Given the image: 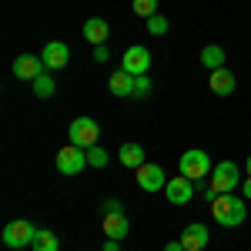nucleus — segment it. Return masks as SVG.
<instances>
[{
	"label": "nucleus",
	"instance_id": "nucleus-21",
	"mask_svg": "<svg viewBox=\"0 0 251 251\" xmlns=\"http://www.w3.org/2000/svg\"><path fill=\"white\" fill-rule=\"evenodd\" d=\"M107 151L100 148V144H94V148H87V168H104L107 164Z\"/></svg>",
	"mask_w": 251,
	"mask_h": 251
},
{
	"label": "nucleus",
	"instance_id": "nucleus-25",
	"mask_svg": "<svg viewBox=\"0 0 251 251\" xmlns=\"http://www.w3.org/2000/svg\"><path fill=\"white\" fill-rule=\"evenodd\" d=\"M107 57H111V50H107L104 44H97V47H94V60H97V64H104Z\"/></svg>",
	"mask_w": 251,
	"mask_h": 251
},
{
	"label": "nucleus",
	"instance_id": "nucleus-24",
	"mask_svg": "<svg viewBox=\"0 0 251 251\" xmlns=\"http://www.w3.org/2000/svg\"><path fill=\"white\" fill-rule=\"evenodd\" d=\"M168 17H161V14H154V17L148 20V34H154V37H161V34H168Z\"/></svg>",
	"mask_w": 251,
	"mask_h": 251
},
{
	"label": "nucleus",
	"instance_id": "nucleus-20",
	"mask_svg": "<svg viewBox=\"0 0 251 251\" xmlns=\"http://www.w3.org/2000/svg\"><path fill=\"white\" fill-rule=\"evenodd\" d=\"M54 91H57V84H54L50 74H40V77L34 80V94L44 97V100H47V97H54Z\"/></svg>",
	"mask_w": 251,
	"mask_h": 251
},
{
	"label": "nucleus",
	"instance_id": "nucleus-8",
	"mask_svg": "<svg viewBox=\"0 0 251 251\" xmlns=\"http://www.w3.org/2000/svg\"><path fill=\"white\" fill-rule=\"evenodd\" d=\"M164 198H168L171 204H188V201L194 198V181H191V177H184V174L171 177V181L164 184Z\"/></svg>",
	"mask_w": 251,
	"mask_h": 251
},
{
	"label": "nucleus",
	"instance_id": "nucleus-1",
	"mask_svg": "<svg viewBox=\"0 0 251 251\" xmlns=\"http://www.w3.org/2000/svg\"><path fill=\"white\" fill-rule=\"evenodd\" d=\"M245 198H234V194H218L211 201V218L221 225V228H234V225H241L245 221Z\"/></svg>",
	"mask_w": 251,
	"mask_h": 251
},
{
	"label": "nucleus",
	"instance_id": "nucleus-2",
	"mask_svg": "<svg viewBox=\"0 0 251 251\" xmlns=\"http://www.w3.org/2000/svg\"><path fill=\"white\" fill-rule=\"evenodd\" d=\"M241 184V168L234 164V161H218L211 168V181H208V188L214 194H234V188Z\"/></svg>",
	"mask_w": 251,
	"mask_h": 251
},
{
	"label": "nucleus",
	"instance_id": "nucleus-27",
	"mask_svg": "<svg viewBox=\"0 0 251 251\" xmlns=\"http://www.w3.org/2000/svg\"><path fill=\"white\" fill-rule=\"evenodd\" d=\"M100 251H121V245H117V238H107V241H104V248Z\"/></svg>",
	"mask_w": 251,
	"mask_h": 251
},
{
	"label": "nucleus",
	"instance_id": "nucleus-7",
	"mask_svg": "<svg viewBox=\"0 0 251 251\" xmlns=\"http://www.w3.org/2000/svg\"><path fill=\"white\" fill-rule=\"evenodd\" d=\"M134 177H137V188H141V191H164V184H168L161 164H151V161H144L134 171Z\"/></svg>",
	"mask_w": 251,
	"mask_h": 251
},
{
	"label": "nucleus",
	"instance_id": "nucleus-30",
	"mask_svg": "<svg viewBox=\"0 0 251 251\" xmlns=\"http://www.w3.org/2000/svg\"><path fill=\"white\" fill-rule=\"evenodd\" d=\"M245 171H248V177H251V154H248V161H245Z\"/></svg>",
	"mask_w": 251,
	"mask_h": 251
},
{
	"label": "nucleus",
	"instance_id": "nucleus-19",
	"mask_svg": "<svg viewBox=\"0 0 251 251\" xmlns=\"http://www.w3.org/2000/svg\"><path fill=\"white\" fill-rule=\"evenodd\" d=\"M30 248H34V251H60V238L54 231H47V228H40Z\"/></svg>",
	"mask_w": 251,
	"mask_h": 251
},
{
	"label": "nucleus",
	"instance_id": "nucleus-3",
	"mask_svg": "<svg viewBox=\"0 0 251 251\" xmlns=\"http://www.w3.org/2000/svg\"><path fill=\"white\" fill-rule=\"evenodd\" d=\"M177 168H181L177 174H184V177H191V181H204L214 164H211V157H208V151L191 148V151H184V154H181V164H177Z\"/></svg>",
	"mask_w": 251,
	"mask_h": 251
},
{
	"label": "nucleus",
	"instance_id": "nucleus-4",
	"mask_svg": "<svg viewBox=\"0 0 251 251\" xmlns=\"http://www.w3.org/2000/svg\"><path fill=\"white\" fill-rule=\"evenodd\" d=\"M37 231H40V228H34L27 218H17V221H10V225L3 228V245H7V248H14V251L30 248V245H34V238H37Z\"/></svg>",
	"mask_w": 251,
	"mask_h": 251
},
{
	"label": "nucleus",
	"instance_id": "nucleus-15",
	"mask_svg": "<svg viewBox=\"0 0 251 251\" xmlns=\"http://www.w3.org/2000/svg\"><path fill=\"white\" fill-rule=\"evenodd\" d=\"M107 87H111V94H114V97H124V100H127V97H134V74H127V71L121 67V71L111 74Z\"/></svg>",
	"mask_w": 251,
	"mask_h": 251
},
{
	"label": "nucleus",
	"instance_id": "nucleus-26",
	"mask_svg": "<svg viewBox=\"0 0 251 251\" xmlns=\"http://www.w3.org/2000/svg\"><path fill=\"white\" fill-rule=\"evenodd\" d=\"M100 208H104V211H121V201H117V198H107Z\"/></svg>",
	"mask_w": 251,
	"mask_h": 251
},
{
	"label": "nucleus",
	"instance_id": "nucleus-13",
	"mask_svg": "<svg viewBox=\"0 0 251 251\" xmlns=\"http://www.w3.org/2000/svg\"><path fill=\"white\" fill-rule=\"evenodd\" d=\"M181 245H184V251H204L208 248V228L204 225H188L184 231H181Z\"/></svg>",
	"mask_w": 251,
	"mask_h": 251
},
{
	"label": "nucleus",
	"instance_id": "nucleus-11",
	"mask_svg": "<svg viewBox=\"0 0 251 251\" xmlns=\"http://www.w3.org/2000/svg\"><path fill=\"white\" fill-rule=\"evenodd\" d=\"M100 231L107 234V238H127V231H131V221H127V214L124 211H104V218H100Z\"/></svg>",
	"mask_w": 251,
	"mask_h": 251
},
{
	"label": "nucleus",
	"instance_id": "nucleus-17",
	"mask_svg": "<svg viewBox=\"0 0 251 251\" xmlns=\"http://www.w3.org/2000/svg\"><path fill=\"white\" fill-rule=\"evenodd\" d=\"M117 161H121L124 168H134V171H137V168L144 164V148H141V144H134V141H131V144H121Z\"/></svg>",
	"mask_w": 251,
	"mask_h": 251
},
{
	"label": "nucleus",
	"instance_id": "nucleus-10",
	"mask_svg": "<svg viewBox=\"0 0 251 251\" xmlns=\"http://www.w3.org/2000/svg\"><path fill=\"white\" fill-rule=\"evenodd\" d=\"M121 67H124L127 74H148V71H151V50H148V47H137V44L127 47Z\"/></svg>",
	"mask_w": 251,
	"mask_h": 251
},
{
	"label": "nucleus",
	"instance_id": "nucleus-6",
	"mask_svg": "<svg viewBox=\"0 0 251 251\" xmlns=\"http://www.w3.org/2000/svg\"><path fill=\"white\" fill-rule=\"evenodd\" d=\"M87 168V151L77 148V144H67L57 151V171L60 174H80Z\"/></svg>",
	"mask_w": 251,
	"mask_h": 251
},
{
	"label": "nucleus",
	"instance_id": "nucleus-28",
	"mask_svg": "<svg viewBox=\"0 0 251 251\" xmlns=\"http://www.w3.org/2000/svg\"><path fill=\"white\" fill-rule=\"evenodd\" d=\"M241 198L251 201V177H248V181H241Z\"/></svg>",
	"mask_w": 251,
	"mask_h": 251
},
{
	"label": "nucleus",
	"instance_id": "nucleus-16",
	"mask_svg": "<svg viewBox=\"0 0 251 251\" xmlns=\"http://www.w3.org/2000/svg\"><path fill=\"white\" fill-rule=\"evenodd\" d=\"M84 37L91 40V44H107V37H111V24L104 17H91V20H84Z\"/></svg>",
	"mask_w": 251,
	"mask_h": 251
},
{
	"label": "nucleus",
	"instance_id": "nucleus-5",
	"mask_svg": "<svg viewBox=\"0 0 251 251\" xmlns=\"http://www.w3.org/2000/svg\"><path fill=\"white\" fill-rule=\"evenodd\" d=\"M67 137H71V144H77V148H94L97 137H100V127H97L94 117H74L71 121V127H67Z\"/></svg>",
	"mask_w": 251,
	"mask_h": 251
},
{
	"label": "nucleus",
	"instance_id": "nucleus-23",
	"mask_svg": "<svg viewBox=\"0 0 251 251\" xmlns=\"http://www.w3.org/2000/svg\"><path fill=\"white\" fill-rule=\"evenodd\" d=\"M151 94V77L148 74H134V100H144Z\"/></svg>",
	"mask_w": 251,
	"mask_h": 251
},
{
	"label": "nucleus",
	"instance_id": "nucleus-18",
	"mask_svg": "<svg viewBox=\"0 0 251 251\" xmlns=\"http://www.w3.org/2000/svg\"><path fill=\"white\" fill-rule=\"evenodd\" d=\"M225 47H218V44H208V47H201V64L208 67V71H218V67H225Z\"/></svg>",
	"mask_w": 251,
	"mask_h": 251
},
{
	"label": "nucleus",
	"instance_id": "nucleus-12",
	"mask_svg": "<svg viewBox=\"0 0 251 251\" xmlns=\"http://www.w3.org/2000/svg\"><path fill=\"white\" fill-rule=\"evenodd\" d=\"M40 57L47 64V71H60V67H67V60H71V47H67L64 40H50V44L40 50Z\"/></svg>",
	"mask_w": 251,
	"mask_h": 251
},
{
	"label": "nucleus",
	"instance_id": "nucleus-29",
	"mask_svg": "<svg viewBox=\"0 0 251 251\" xmlns=\"http://www.w3.org/2000/svg\"><path fill=\"white\" fill-rule=\"evenodd\" d=\"M164 251H184V245H181V241H171V245H168Z\"/></svg>",
	"mask_w": 251,
	"mask_h": 251
},
{
	"label": "nucleus",
	"instance_id": "nucleus-14",
	"mask_svg": "<svg viewBox=\"0 0 251 251\" xmlns=\"http://www.w3.org/2000/svg\"><path fill=\"white\" fill-rule=\"evenodd\" d=\"M208 87H211V94H218V97L234 94V74L228 67H218V71L208 74Z\"/></svg>",
	"mask_w": 251,
	"mask_h": 251
},
{
	"label": "nucleus",
	"instance_id": "nucleus-22",
	"mask_svg": "<svg viewBox=\"0 0 251 251\" xmlns=\"http://www.w3.org/2000/svg\"><path fill=\"white\" fill-rule=\"evenodd\" d=\"M131 7H134L137 17H144V20H151V17L157 14V0H134Z\"/></svg>",
	"mask_w": 251,
	"mask_h": 251
},
{
	"label": "nucleus",
	"instance_id": "nucleus-9",
	"mask_svg": "<svg viewBox=\"0 0 251 251\" xmlns=\"http://www.w3.org/2000/svg\"><path fill=\"white\" fill-rule=\"evenodd\" d=\"M14 74H17L20 80H34L40 77V74H47V64H44V57H34V54H20L17 60H14Z\"/></svg>",
	"mask_w": 251,
	"mask_h": 251
}]
</instances>
